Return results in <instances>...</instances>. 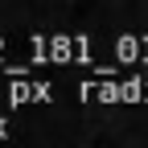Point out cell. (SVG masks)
Segmentation results:
<instances>
[{"instance_id":"cell-1","label":"cell","mask_w":148,"mask_h":148,"mask_svg":"<svg viewBox=\"0 0 148 148\" xmlns=\"http://www.w3.org/2000/svg\"><path fill=\"white\" fill-rule=\"evenodd\" d=\"M25 45L33 49V58L45 62H82V66H99L95 49H90V37H25Z\"/></svg>"},{"instance_id":"cell-3","label":"cell","mask_w":148,"mask_h":148,"mask_svg":"<svg viewBox=\"0 0 148 148\" xmlns=\"http://www.w3.org/2000/svg\"><path fill=\"white\" fill-rule=\"evenodd\" d=\"M8 99H12V103L53 99V86H49V82H33V78H8Z\"/></svg>"},{"instance_id":"cell-4","label":"cell","mask_w":148,"mask_h":148,"mask_svg":"<svg viewBox=\"0 0 148 148\" xmlns=\"http://www.w3.org/2000/svg\"><path fill=\"white\" fill-rule=\"evenodd\" d=\"M0 136H8V123H4V119H0Z\"/></svg>"},{"instance_id":"cell-2","label":"cell","mask_w":148,"mask_h":148,"mask_svg":"<svg viewBox=\"0 0 148 148\" xmlns=\"http://www.w3.org/2000/svg\"><path fill=\"white\" fill-rule=\"evenodd\" d=\"M82 99L136 103V99H148V78H111V82H82Z\"/></svg>"}]
</instances>
